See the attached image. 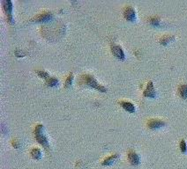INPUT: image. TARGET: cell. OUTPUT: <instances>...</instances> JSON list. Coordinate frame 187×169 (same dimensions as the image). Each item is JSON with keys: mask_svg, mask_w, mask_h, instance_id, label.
<instances>
[{"mask_svg": "<svg viewBox=\"0 0 187 169\" xmlns=\"http://www.w3.org/2000/svg\"><path fill=\"white\" fill-rule=\"evenodd\" d=\"M35 72H36V74L40 77V78H44L45 80H46V79L49 78V77H50L49 72H48V71H44V70H37V71H35Z\"/></svg>", "mask_w": 187, "mask_h": 169, "instance_id": "obj_18", "label": "cell"}, {"mask_svg": "<svg viewBox=\"0 0 187 169\" xmlns=\"http://www.w3.org/2000/svg\"><path fill=\"white\" fill-rule=\"evenodd\" d=\"M179 148H180L181 152H183V153H185V152H187V144L185 139H182V140L180 141V143H179Z\"/></svg>", "mask_w": 187, "mask_h": 169, "instance_id": "obj_19", "label": "cell"}, {"mask_svg": "<svg viewBox=\"0 0 187 169\" xmlns=\"http://www.w3.org/2000/svg\"><path fill=\"white\" fill-rule=\"evenodd\" d=\"M44 130V126L41 123H38L36 126L34 127V139L43 146V148L47 151L50 152L51 147H50V143H49V139L46 136V135L43 132Z\"/></svg>", "mask_w": 187, "mask_h": 169, "instance_id": "obj_2", "label": "cell"}, {"mask_svg": "<svg viewBox=\"0 0 187 169\" xmlns=\"http://www.w3.org/2000/svg\"><path fill=\"white\" fill-rule=\"evenodd\" d=\"M78 84L79 86L82 87H89V88H93L97 90L100 93H105L107 92V88L102 85V84H99L95 78V77L89 74V73H84L81 74L79 78H78Z\"/></svg>", "mask_w": 187, "mask_h": 169, "instance_id": "obj_1", "label": "cell"}, {"mask_svg": "<svg viewBox=\"0 0 187 169\" xmlns=\"http://www.w3.org/2000/svg\"><path fill=\"white\" fill-rule=\"evenodd\" d=\"M175 40V36L174 35H170V34H166V35H162V37L160 38V43L162 45H167L170 42Z\"/></svg>", "mask_w": 187, "mask_h": 169, "instance_id": "obj_13", "label": "cell"}, {"mask_svg": "<svg viewBox=\"0 0 187 169\" xmlns=\"http://www.w3.org/2000/svg\"><path fill=\"white\" fill-rule=\"evenodd\" d=\"M148 22L151 24V25L154 26H159L161 25V19L159 17H156V16H153V17H150L148 19Z\"/></svg>", "mask_w": 187, "mask_h": 169, "instance_id": "obj_17", "label": "cell"}, {"mask_svg": "<svg viewBox=\"0 0 187 169\" xmlns=\"http://www.w3.org/2000/svg\"><path fill=\"white\" fill-rule=\"evenodd\" d=\"M119 105L125 110L127 111L128 113H134L136 111V109H135V106L132 103V102H128V101H119L118 102Z\"/></svg>", "mask_w": 187, "mask_h": 169, "instance_id": "obj_10", "label": "cell"}, {"mask_svg": "<svg viewBox=\"0 0 187 169\" xmlns=\"http://www.w3.org/2000/svg\"><path fill=\"white\" fill-rule=\"evenodd\" d=\"M59 83L58 81V78H56V77H49L46 80H45V84L50 86V87H54L56 85H58Z\"/></svg>", "mask_w": 187, "mask_h": 169, "instance_id": "obj_14", "label": "cell"}, {"mask_svg": "<svg viewBox=\"0 0 187 169\" xmlns=\"http://www.w3.org/2000/svg\"><path fill=\"white\" fill-rule=\"evenodd\" d=\"M127 160L129 161V163L133 167H137V166H139L140 164L139 155L136 152L132 151V150H130L127 152Z\"/></svg>", "mask_w": 187, "mask_h": 169, "instance_id": "obj_9", "label": "cell"}, {"mask_svg": "<svg viewBox=\"0 0 187 169\" xmlns=\"http://www.w3.org/2000/svg\"><path fill=\"white\" fill-rule=\"evenodd\" d=\"M143 96L146 98H151V99H154L156 97V91L154 89L153 81L149 80L146 83V88L143 91Z\"/></svg>", "mask_w": 187, "mask_h": 169, "instance_id": "obj_8", "label": "cell"}, {"mask_svg": "<svg viewBox=\"0 0 187 169\" xmlns=\"http://www.w3.org/2000/svg\"><path fill=\"white\" fill-rule=\"evenodd\" d=\"M119 158L118 153H114V154H111L110 156H108L107 158H105L102 161V165L106 167V166H111L113 163H115L116 161L118 160V159Z\"/></svg>", "mask_w": 187, "mask_h": 169, "instance_id": "obj_11", "label": "cell"}, {"mask_svg": "<svg viewBox=\"0 0 187 169\" xmlns=\"http://www.w3.org/2000/svg\"><path fill=\"white\" fill-rule=\"evenodd\" d=\"M52 18H53V13L51 12L43 11V12H41L40 13L34 16L31 20L33 22H36V23H42V22H46V21L51 20Z\"/></svg>", "mask_w": 187, "mask_h": 169, "instance_id": "obj_4", "label": "cell"}, {"mask_svg": "<svg viewBox=\"0 0 187 169\" xmlns=\"http://www.w3.org/2000/svg\"><path fill=\"white\" fill-rule=\"evenodd\" d=\"M111 50L112 55L118 58V60H125V54L124 52V50L123 48L120 46V45H118L116 43H111Z\"/></svg>", "mask_w": 187, "mask_h": 169, "instance_id": "obj_6", "label": "cell"}, {"mask_svg": "<svg viewBox=\"0 0 187 169\" xmlns=\"http://www.w3.org/2000/svg\"><path fill=\"white\" fill-rule=\"evenodd\" d=\"M30 155H31V157H32L34 160H39L42 158V151H41V149L34 147V148H33V149L30 151Z\"/></svg>", "mask_w": 187, "mask_h": 169, "instance_id": "obj_15", "label": "cell"}, {"mask_svg": "<svg viewBox=\"0 0 187 169\" xmlns=\"http://www.w3.org/2000/svg\"><path fill=\"white\" fill-rule=\"evenodd\" d=\"M12 146H13L14 148H19V142H18L17 140H16V141L12 140Z\"/></svg>", "mask_w": 187, "mask_h": 169, "instance_id": "obj_20", "label": "cell"}, {"mask_svg": "<svg viewBox=\"0 0 187 169\" xmlns=\"http://www.w3.org/2000/svg\"><path fill=\"white\" fill-rule=\"evenodd\" d=\"M178 93L183 100H187V84H181L178 85Z\"/></svg>", "mask_w": 187, "mask_h": 169, "instance_id": "obj_12", "label": "cell"}, {"mask_svg": "<svg viewBox=\"0 0 187 169\" xmlns=\"http://www.w3.org/2000/svg\"><path fill=\"white\" fill-rule=\"evenodd\" d=\"M123 15H124V17H125V19L127 21H130V22H134V21H136V11H135V9L133 8L132 5H126V6L124 8Z\"/></svg>", "mask_w": 187, "mask_h": 169, "instance_id": "obj_5", "label": "cell"}, {"mask_svg": "<svg viewBox=\"0 0 187 169\" xmlns=\"http://www.w3.org/2000/svg\"><path fill=\"white\" fill-rule=\"evenodd\" d=\"M73 78H74V75L72 72H70L68 74V76L66 77L65 78V81L64 83V86L65 88H69L72 84V81H73Z\"/></svg>", "mask_w": 187, "mask_h": 169, "instance_id": "obj_16", "label": "cell"}, {"mask_svg": "<svg viewBox=\"0 0 187 169\" xmlns=\"http://www.w3.org/2000/svg\"><path fill=\"white\" fill-rule=\"evenodd\" d=\"M2 7L4 13L5 15L6 20L9 24L13 23V16H12V2L11 0H3Z\"/></svg>", "mask_w": 187, "mask_h": 169, "instance_id": "obj_3", "label": "cell"}, {"mask_svg": "<svg viewBox=\"0 0 187 169\" xmlns=\"http://www.w3.org/2000/svg\"><path fill=\"white\" fill-rule=\"evenodd\" d=\"M166 125V122L161 120V119L157 118H153L149 119L147 122H146V127L149 129H158L160 128H162Z\"/></svg>", "mask_w": 187, "mask_h": 169, "instance_id": "obj_7", "label": "cell"}]
</instances>
